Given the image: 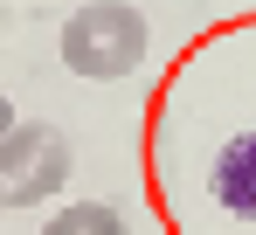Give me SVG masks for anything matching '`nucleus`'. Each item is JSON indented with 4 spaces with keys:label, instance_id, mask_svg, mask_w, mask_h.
I'll list each match as a JSON object with an SVG mask.
<instances>
[{
    "label": "nucleus",
    "instance_id": "nucleus-1",
    "mask_svg": "<svg viewBox=\"0 0 256 235\" xmlns=\"http://www.w3.org/2000/svg\"><path fill=\"white\" fill-rule=\"evenodd\" d=\"M146 42H152V28L132 0H84L62 21V62L90 83H118L146 62Z\"/></svg>",
    "mask_w": 256,
    "mask_h": 235
},
{
    "label": "nucleus",
    "instance_id": "nucleus-2",
    "mask_svg": "<svg viewBox=\"0 0 256 235\" xmlns=\"http://www.w3.org/2000/svg\"><path fill=\"white\" fill-rule=\"evenodd\" d=\"M70 138L42 118H14V132L0 138V208H42L70 187Z\"/></svg>",
    "mask_w": 256,
    "mask_h": 235
},
{
    "label": "nucleus",
    "instance_id": "nucleus-3",
    "mask_svg": "<svg viewBox=\"0 0 256 235\" xmlns=\"http://www.w3.org/2000/svg\"><path fill=\"white\" fill-rule=\"evenodd\" d=\"M214 200L228 214H256V132L222 146V159H214Z\"/></svg>",
    "mask_w": 256,
    "mask_h": 235
},
{
    "label": "nucleus",
    "instance_id": "nucleus-4",
    "mask_svg": "<svg viewBox=\"0 0 256 235\" xmlns=\"http://www.w3.org/2000/svg\"><path fill=\"white\" fill-rule=\"evenodd\" d=\"M42 235H125V222L104 200H70V208H56L42 222Z\"/></svg>",
    "mask_w": 256,
    "mask_h": 235
},
{
    "label": "nucleus",
    "instance_id": "nucleus-5",
    "mask_svg": "<svg viewBox=\"0 0 256 235\" xmlns=\"http://www.w3.org/2000/svg\"><path fill=\"white\" fill-rule=\"evenodd\" d=\"M7 132H14V97L0 90V138H7Z\"/></svg>",
    "mask_w": 256,
    "mask_h": 235
}]
</instances>
